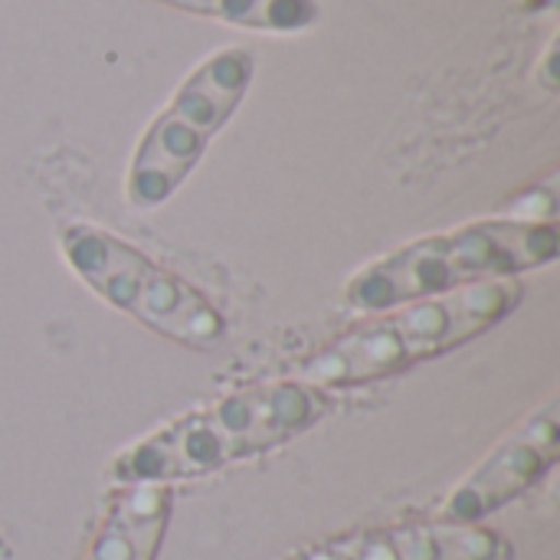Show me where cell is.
Segmentation results:
<instances>
[{
	"label": "cell",
	"instance_id": "cell-7",
	"mask_svg": "<svg viewBox=\"0 0 560 560\" xmlns=\"http://www.w3.org/2000/svg\"><path fill=\"white\" fill-rule=\"evenodd\" d=\"M512 541L486 525L427 522L354 532L312 545L289 560H512Z\"/></svg>",
	"mask_w": 560,
	"mask_h": 560
},
{
	"label": "cell",
	"instance_id": "cell-8",
	"mask_svg": "<svg viewBox=\"0 0 560 560\" xmlns=\"http://www.w3.org/2000/svg\"><path fill=\"white\" fill-rule=\"evenodd\" d=\"M171 522L167 486H121L85 560H154Z\"/></svg>",
	"mask_w": 560,
	"mask_h": 560
},
{
	"label": "cell",
	"instance_id": "cell-9",
	"mask_svg": "<svg viewBox=\"0 0 560 560\" xmlns=\"http://www.w3.org/2000/svg\"><path fill=\"white\" fill-rule=\"evenodd\" d=\"M184 13L223 20L262 33H299L322 20L318 0H161Z\"/></svg>",
	"mask_w": 560,
	"mask_h": 560
},
{
	"label": "cell",
	"instance_id": "cell-5",
	"mask_svg": "<svg viewBox=\"0 0 560 560\" xmlns=\"http://www.w3.org/2000/svg\"><path fill=\"white\" fill-rule=\"evenodd\" d=\"M62 253L72 272L112 308L138 325L187 345L217 348L226 338L223 315L177 272L95 223H69Z\"/></svg>",
	"mask_w": 560,
	"mask_h": 560
},
{
	"label": "cell",
	"instance_id": "cell-1",
	"mask_svg": "<svg viewBox=\"0 0 560 560\" xmlns=\"http://www.w3.org/2000/svg\"><path fill=\"white\" fill-rule=\"evenodd\" d=\"M328 410L325 390L299 381H269L233 390L171 420L112 463L118 486H174L223 472L243 459L285 446Z\"/></svg>",
	"mask_w": 560,
	"mask_h": 560
},
{
	"label": "cell",
	"instance_id": "cell-2",
	"mask_svg": "<svg viewBox=\"0 0 560 560\" xmlns=\"http://www.w3.org/2000/svg\"><path fill=\"white\" fill-rule=\"evenodd\" d=\"M522 299L525 285L518 279H499L371 312L361 325L305 358L292 381L325 394L387 381L486 335L505 322Z\"/></svg>",
	"mask_w": 560,
	"mask_h": 560
},
{
	"label": "cell",
	"instance_id": "cell-6",
	"mask_svg": "<svg viewBox=\"0 0 560 560\" xmlns=\"http://www.w3.org/2000/svg\"><path fill=\"white\" fill-rule=\"evenodd\" d=\"M560 456V407L548 400L522 420L440 505V522L482 525L489 515L538 486Z\"/></svg>",
	"mask_w": 560,
	"mask_h": 560
},
{
	"label": "cell",
	"instance_id": "cell-4",
	"mask_svg": "<svg viewBox=\"0 0 560 560\" xmlns=\"http://www.w3.org/2000/svg\"><path fill=\"white\" fill-rule=\"evenodd\" d=\"M253 72V52L243 46H226L207 56L180 82L131 154L125 197L135 210H154L177 194L210 141L226 128L246 98Z\"/></svg>",
	"mask_w": 560,
	"mask_h": 560
},
{
	"label": "cell",
	"instance_id": "cell-3",
	"mask_svg": "<svg viewBox=\"0 0 560 560\" xmlns=\"http://www.w3.org/2000/svg\"><path fill=\"white\" fill-rule=\"evenodd\" d=\"M560 236L551 220L499 217L413 240L364 266L345 289V305L371 315L410 299L446 295L479 282L518 279L558 259Z\"/></svg>",
	"mask_w": 560,
	"mask_h": 560
}]
</instances>
